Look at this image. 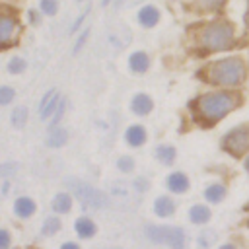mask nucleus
I'll return each mask as SVG.
<instances>
[{
	"mask_svg": "<svg viewBox=\"0 0 249 249\" xmlns=\"http://www.w3.org/2000/svg\"><path fill=\"white\" fill-rule=\"evenodd\" d=\"M39 10L45 16H54L58 12V0H39Z\"/></svg>",
	"mask_w": 249,
	"mask_h": 249,
	"instance_id": "nucleus-23",
	"label": "nucleus"
},
{
	"mask_svg": "<svg viewBox=\"0 0 249 249\" xmlns=\"http://www.w3.org/2000/svg\"><path fill=\"white\" fill-rule=\"evenodd\" d=\"M58 103H60L58 93H56L54 89L47 91V93H45V97H43V99H41V103H39V109H41V119H43V121H47L51 115H54V111H56Z\"/></svg>",
	"mask_w": 249,
	"mask_h": 249,
	"instance_id": "nucleus-9",
	"label": "nucleus"
},
{
	"mask_svg": "<svg viewBox=\"0 0 249 249\" xmlns=\"http://www.w3.org/2000/svg\"><path fill=\"white\" fill-rule=\"evenodd\" d=\"M156 156H158V160L163 161V163H173V160H175V150H173L171 146H160V148L156 150Z\"/></svg>",
	"mask_w": 249,
	"mask_h": 249,
	"instance_id": "nucleus-20",
	"label": "nucleus"
},
{
	"mask_svg": "<svg viewBox=\"0 0 249 249\" xmlns=\"http://www.w3.org/2000/svg\"><path fill=\"white\" fill-rule=\"evenodd\" d=\"M237 97L233 93H226V91H216V93H204L200 97H196L195 101V109L198 113V117L206 123H214L218 119H222L224 115H228L231 109H235L237 105Z\"/></svg>",
	"mask_w": 249,
	"mask_h": 249,
	"instance_id": "nucleus-1",
	"label": "nucleus"
},
{
	"mask_svg": "<svg viewBox=\"0 0 249 249\" xmlns=\"http://www.w3.org/2000/svg\"><path fill=\"white\" fill-rule=\"evenodd\" d=\"M62 249H80V247H78L76 243H64V245H62Z\"/></svg>",
	"mask_w": 249,
	"mask_h": 249,
	"instance_id": "nucleus-33",
	"label": "nucleus"
},
{
	"mask_svg": "<svg viewBox=\"0 0 249 249\" xmlns=\"http://www.w3.org/2000/svg\"><path fill=\"white\" fill-rule=\"evenodd\" d=\"M224 193H226V189H224L222 185H212V187H208V189H206L204 196H206L210 202H218V200L224 196Z\"/></svg>",
	"mask_w": 249,
	"mask_h": 249,
	"instance_id": "nucleus-22",
	"label": "nucleus"
},
{
	"mask_svg": "<svg viewBox=\"0 0 249 249\" xmlns=\"http://www.w3.org/2000/svg\"><path fill=\"white\" fill-rule=\"evenodd\" d=\"M202 74H206V80L212 82V84L235 86V84H239L243 80L245 66H243V60L241 58L230 56V58H224V60H218V62L206 66Z\"/></svg>",
	"mask_w": 249,
	"mask_h": 249,
	"instance_id": "nucleus-2",
	"label": "nucleus"
},
{
	"mask_svg": "<svg viewBox=\"0 0 249 249\" xmlns=\"http://www.w3.org/2000/svg\"><path fill=\"white\" fill-rule=\"evenodd\" d=\"M76 231H78L82 237H91V235L95 233V226H93V222H91V220L82 218V220H78V222H76Z\"/></svg>",
	"mask_w": 249,
	"mask_h": 249,
	"instance_id": "nucleus-17",
	"label": "nucleus"
},
{
	"mask_svg": "<svg viewBox=\"0 0 249 249\" xmlns=\"http://www.w3.org/2000/svg\"><path fill=\"white\" fill-rule=\"evenodd\" d=\"M70 196L68 195H56L54 200H53V208L56 212H68L70 210Z\"/></svg>",
	"mask_w": 249,
	"mask_h": 249,
	"instance_id": "nucleus-21",
	"label": "nucleus"
},
{
	"mask_svg": "<svg viewBox=\"0 0 249 249\" xmlns=\"http://www.w3.org/2000/svg\"><path fill=\"white\" fill-rule=\"evenodd\" d=\"M220 249H235V247H233V245H222Z\"/></svg>",
	"mask_w": 249,
	"mask_h": 249,
	"instance_id": "nucleus-35",
	"label": "nucleus"
},
{
	"mask_svg": "<svg viewBox=\"0 0 249 249\" xmlns=\"http://www.w3.org/2000/svg\"><path fill=\"white\" fill-rule=\"evenodd\" d=\"M113 0H101V6H109Z\"/></svg>",
	"mask_w": 249,
	"mask_h": 249,
	"instance_id": "nucleus-34",
	"label": "nucleus"
},
{
	"mask_svg": "<svg viewBox=\"0 0 249 249\" xmlns=\"http://www.w3.org/2000/svg\"><path fill=\"white\" fill-rule=\"evenodd\" d=\"M144 140H146V130H144V126L132 124V126L126 130V142H128L130 146H140Z\"/></svg>",
	"mask_w": 249,
	"mask_h": 249,
	"instance_id": "nucleus-12",
	"label": "nucleus"
},
{
	"mask_svg": "<svg viewBox=\"0 0 249 249\" xmlns=\"http://www.w3.org/2000/svg\"><path fill=\"white\" fill-rule=\"evenodd\" d=\"M14 210H16V214L18 216H21V218H27V216H31L33 212H35V202L31 200V198H18L16 200V206H14Z\"/></svg>",
	"mask_w": 249,
	"mask_h": 249,
	"instance_id": "nucleus-14",
	"label": "nucleus"
},
{
	"mask_svg": "<svg viewBox=\"0 0 249 249\" xmlns=\"http://www.w3.org/2000/svg\"><path fill=\"white\" fill-rule=\"evenodd\" d=\"M148 239L156 243H167L171 249H183L185 245V235L183 230L171 228V226H148L146 228Z\"/></svg>",
	"mask_w": 249,
	"mask_h": 249,
	"instance_id": "nucleus-4",
	"label": "nucleus"
},
{
	"mask_svg": "<svg viewBox=\"0 0 249 249\" xmlns=\"http://www.w3.org/2000/svg\"><path fill=\"white\" fill-rule=\"evenodd\" d=\"M64 111H66V99H60V103H58V107H56V113L53 115V121H51V128H54V126L58 124V121L62 119Z\"/></svg>",
	"mask_w": 249,
	"mask_h": 249,
	"instance_id": "nucleus-27",
	"label": "nucleus"
},
{
	"mask_svg": "<svg viewBox=\"0 0 249 249\" xmlns=\"http://www.w3.org/2000/svg\"><path fill=\"white\" fill-rule=\"evenodd\" d=\"M14 97H16L14 88H8V86H2V88H0V105H8V103H12Z\"/></svg>",
	"mask_w": 249,
	"mask_h": 249,
	"instance_id": "nucleus-25",
	"label": "nucleus"
},
{
	"mask_svg": "<svg viewBox=\"0 0 249 249\" xmlns=\"http://www.w3.org/2000/svg\"><path fill=\"white\" fill-rule=\"evenodd\" d=\"M136 18H138V23H140L142 27L150 29V27H156V25H158V21H160V10H158L154 4H144V6L138 10Z\"/></svg>",
	"mask_w": 249,
	"mask_h": 249,
	"instance_id": "nucleus-8",
	"label": "nucleus"
},
{
	"mask_svg": "<svg viewBox=\"0 0 249 249\" xmlns=\"http://www.w3.org/2000/svg\"><path fill=\"white\" fill-rule=\"evenodd\" d=\"M66 140H68L66 130H64V128H58V126L51 128V132H49V136H47V144H49V146H54V148L64 146Z\"/></svg>",
	"mask_w": 249,
	"mask_h": 249,
	"instance_id": "nucleus-15",
	"label": "nucleus"
},
{
	"mask_svg": "<svg viewBox=\"0 0 249 249\" xmlns=\"http://www.w3.org/2000/svg\"><path fill=\"white\" fill-rule=\"evenodd\" d=\"M8 243H10V235H8V231L0 230V249L8 247Z\"/></svg>",
	"mask_w": 249,
	"mask_h": 249,
	"instance_id": "nucleus-32",
	"label": "nucleus"
},
{
	"mask_svg": "<svg viewBox=\"0 0 249 249\" xmlns=\"http://www.w3.org/2000/svg\"><path fill=\"white\" fill-rule=\"evenodd\" d=\"M12 124L16 126V128H21L23 124H25V121H27V109L25 107H16L14 111H12Z\"/></svg>",
	"mask_w": 249,
	"mask_h": 249,
	"instance_id": "nucleus-19",
	"label": "nucleus"
},
{
	"mask_svg": "<svg viewBox=\"0 0 249 249\" xmlns=\"http://www.w3.org/2000/svg\"><path fill=\"white\" fill-rule=\"evenodd\" d=\"M66 183L70 185L72 193H74L84 204H88V206H91V208H101V206L107 204V196H105L101 191L89 187L88 183H82V181H78V179H66Z\"/></svg>",
	"mask_w": 249,
	"mask_h": 249,
	"instance_id": "nucleus-5",
	"label": "nucleus"
},
{
	"mask_svg": "<svg viewBox=\"0 0 249 249\" xmlns=\"http://www.w3.org/2000/svg\"><path fill=\"white\" fill-rule=\"evenodd\" d=\"M210 218V210L206 206H193L191 208V220L195 224H204Z\"/></svg>",
	"mask_w": 249,
	"mask_h": 249,
	"instance_id": "nucleus-18",
	"label": "nucleus"
},
{
	"mask_svg": "<svg viewBox=\"0 0 249 249\" xmlns=\"http://www.w3.org/2000/svg\"><path fill=\"white\" fill-rule=\"evenodd\" d=\"M224 148L231 156H241L249 150V126H237L224 136Z\"/></svg>",
	"mask_w": 249,
	"mask_h": 249,
	"instance_id": "nucleus-6",
	"label": "nucleus"
},
{
	"mask_svg": "<svg viewBox=\"0 0 249 249\" xmlns=\"http://www.w3.org/2000/svg\"><path fill=\"white\" fill-rule=\"evenodd\" d=\"M25 60L23 58H19V56H14L10 62H8V72L10 74H21L23 70H25Z\"/></svg>",
	"mask_w": 249,
	"mask_h": 249,
	"instance_id": "nucleus-24",
	"label": "nucleus"
},
{
	"mask_svg": "<svg viewBox=\"0 0 249 249\" xmlns=\"http://www.w3.org/2000/svg\"><path fill=\"white\" fill-rule=\"evenodd\" d=\"M86 16H88V10H86V12H82V14H80V18H78V19H76V21L70 25V29H68V33H70V35L78 31V27H80V25H82V21L86 19Z\"/></svg>",
	"mask_w": 249,
	"mask_h": 249,
	"instance_id": "nucleus-31",
	"label": "nucleus"
},
{
	"mask_svg": "<svg viewBox=\"0 0 249 249\" xmlns=\"http://www.w3.org/2000/svg\"><path fill=\"white\" fill-rule=\"evenodd\" d=\"M19 35V23L14 16H0V47L12 45Z\"/></svg>",
	"mask_w": 249,
	"mask_h": 249,
	"instance_id": "nucleus-7",
	"label": "nucleus"
},
{
	"mask_svg": "<svg viewBox=\"0 0 249 249\" xmlns=\"http://www.w3.org/2000/svg\"><path fill=\"white\" fill-rule=\"evenodd\" d=\"M152 107H154V103H152V99L146 95V93H136L134 97H132V101H130V109H132V113H136V115H148L150 111H152Z\"/></svg>",
	"mask_w": 249,
	"mask_h": 249,
	"instance_id": "nucleus-10",
	"label": "nucleus"
},
{
	"mask_svg": "<svg viewBox=\"0 0 249 249\" xmlns=\"http://www.w3.org/2000/svg\"><path fill=\"white\" fill-rule=\"evenodd\" d=\"M233 43V27L228 21H214L200 33V45L208 51H222Z\"/></svg>",
	"mask_w": 249,
	"mask_h": 249,
	"instance_id": "nucleus-3",
	"label": "nucleus"
},
{
	"mask_svg": "<svg viewBox=\"0 0 249 249\" xmlns=\"http://www.w3.org/2000/svg\"><path fill=\"white\" fill-rule=\"evenodd\" d=\"M167 187H169L173 193H185L187 187H189V181H187V177H185L183 173H173V175H169V179H167Z\"/></svg>",
	"mask_w": 249,
	"mask_h": 249,
	"instance_id": "nucleus-13",
	"label": "nucleus"
},
{
	"mask_svg": "<svg viewBox=\"0 0 249 249\" xmlns=\"http://www.w3.org/2000/svg\"><path fill=\"white\" fill-rule=\"evenodd\" d=\"M128 66H130V70H132V72L142 74V72H146V70H148V66H150V58H148V54H146V53L136 51V53H132V54L128 56Z\"/></svg>",
	"mask_w": 249,
	"mask_h": 249,
	"instance_id": "nucleus-11",
	"label": "nucleus"
},
{
	"mask_svg": "<svg viewBox=\"0 0 249 249\" xmlns=\"http://www.w3.org/2000/svg\"><path fill=\"white\" fill-rule=\"evenodd\" d=\"M156 214L158 216H171L173 214V202L167 198V196H160L156 200Z\"/></svg>",
	"mask_w": 249,
	"mask_h": 249,
	"instance_id": "nucleus-16",
	"label": "nucleus"
},
{
	"mask_svg": "<svg viewBox=\"0 0 249 249\" xmlns=\"http://www.w3.org/2000/svg\"><path fill=\"white\" fill-rule=\"evenodd\" d=\"M206 10H216V8H220L226 0H198Z\"/></svg>",
	"mask_w": 249,
	"mask_h": 249,
	"instance_id": "nucleus-30",
	"label": "nucleus"
},
{
	"mask_svg": "<svg viewBox=\"0 0 249 249\" xmlns=\"http://www.w3.org/2000/svg\"><path fill=\"white\" fill-rule=\"evenodd\" d=\"M58 228H60L58 218H47V222H45V226H43V235H51V233H54Z\"/></svg>",
	"mask_w": 249,
	"mask_h": 249,
	"instance_id": "nucleus-26",
	"label": "nucleus"
},
{
	"mask_svg": "<svg viewBox=\"0 0 249 249\" xmlns=\"http://www.w3.org/2000/svg\"><path fill=\"white\" fill-rule=\"evenodd\" d=\"M117 165H119V169H121V171H132V167H134V163H132V160H130V158H126V156H123V158H119V161H117Z\"/></svg>",
	"mask_w": 249,
	"mask_h": 249,
	"instance_id": "nucleus-29",
	"label": "nucleus"
},
{
	"mask_svg": "<svg viewBox=\"0 0 249 249\" xmlns=\"http://www.w3.org/2000/svg\"><path fill=\"white\" fill-rule=\"evenodd\" d=\"M76 2H84V0H76Z\"/></svg>",
	"mask_w": 249,
	"mask_h": 249,
	"instance_id": "nucleus-37",
	"label": "nucleus"
},
{
	"mask_svg": "<svg viewBox=\"0 0 249 249\" xmlns=\"http://www.w3.org/2000/svg\"><path fill=\"white\" fill-rule=\"evenodd\" d=\"M136 2H140V0H128V4H136Z\"/></svg>",
	"mask_w": 249,
	"mask_h": 249,
	"instance_id": "nucleus-36",
	"label": "nucleus"
},
{
	"mask_svg": "<svg viewBox=\"0 0 249 249\" xmlns=\"http://www.w3.org/2000/svg\"><path fill=\"white\" fill-rule=\"evenodd\" d=\"M88 37H89V29H82L80 37H78V39H76V43H74V54L82 51V47H84V43L88 41Z\"/></svg>",
	"mask_w": 249,
	"mask_h": 249,
	"instance_id": "nucleus-28",
	"label": "nucleus"
}]
</instances>
